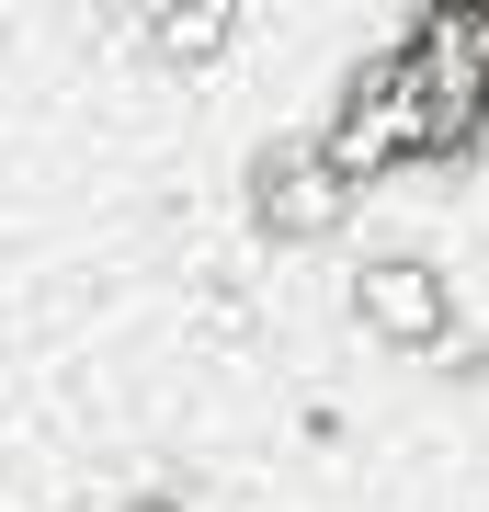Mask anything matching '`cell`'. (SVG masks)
Returning <instances> with one entry per match:
<instances>
[{"instance_id":"6da1fadb","label":"cell","mask_w":489,"mask_h":512,"mask_svg":"<svg viewBox=\"0 0 489 512\" xmlns=\"http://www.w3.org/2000/svg\"><path fill=\"white\" fill-rule=\"evenodd\" d=\"M364 308H376L387 330H433L444 296H433V274H421V262H387V274H364Z\"/></svg>"}]
</instances>
